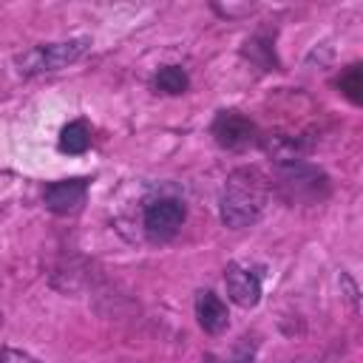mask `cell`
<instances>
[{
  "instance_id": "obj_1",
  "label": "cell",
  "mask_w": 363,
  "mask_h": 363,
  "mask_svg": "<svg viewBox=\"0 0 363 363\" xmlns=\"http://www.w3.org/2000/svg\"><path fill=\"white\" fill-rule=\"evenodd\" d=\"M267 179L258 170H233L221 190V221L233 230L252 224L267 204Z\"/></svg>"
},
{
  "instance_id": "obj_10",
  "label": "cell",
  "mask_w": 363,
  "mask_h": 363,
  "mask_svg": "<svg viewBox=\"0 0 363 363\" xmlns=\"http://www.w3.org/2000/svg\"><path fill=\"white\" fill-rule=\"evenodd\" d=\"M187 85H190V79H187L184 68H179V65H164L156 74V88L164 94H184Z\"/></svg>"
},
{
  "instance_id": "obj_3",
  "label": "cell",
  "mask_w": 363,
  "mask_h": 363,
  "mask_svg": "<svg viewBox=\"0 0 363 363\" xmlns=\"http://www.w3.org/2000/svg\"><path fill=\"white\" fill-rule=\"evenodd\" d=\"M278 187H281L284 199H289V201H315V199L326 196L329 179H326V173H320L312 164L286 162L278 170Z\"/></svg>"
},
{
  "instance_id": "obj_9",
  "label": "cell",
  "mask_w": 363,
  "mask_h": 363,
  "mask_svg": "<svg viewBox=\"0 0 363 363\" xmlns=\"http://www.w3.org/2000/svg\"><path fill=\"white\" fill-rule=\"evenodd\" d=\"M88 145H91V130L85 122H68L62 128V133H60V150L62 153L77 156V153H85Z\"/></svg>"
},
{
  "instance_id": "obj_12",
  "label": "cell",
  "mask_w": 363,
  "mask_h": 363,
  "mask_svg": "<svg viewBox=\"0 0 363 363\" xmlns=\"http://www.w3.org/2000/svg\"><path fill=\"white\" fill-rule=\"evenodd\" d=\"M0 363H40V360H34L31 354H23L17 349H3L0 352Z\"/></svg>"
},
{
  "instance_id": "obj_5",
  "label": "cell",
  "mask_w": 363,
  "mask_h": 363,
  "mask_svg": "<svg viewBox=\"0 0 363 363\" xmlns=\"http://www.w3.org/2000/svg\"><path fill=\"white\" fill-rule=\"evenodd\" d=\"M224 286H227V295L233 303L250 309L261 301V278L250 269V267H241V264H230L224 269Z\"/></svg>"
},
{
  "instance_id": "obj_2",
  "label": "cell",
  "mask_w": 363,
  "mask_h": 363,
  "mask_svg": "<svg viewBox=\"0 0 363 363\" xmlns=\"http://www.w3.org/2000/svg\"><path fill=\"white\" fill-rule=\"evenodd\" d=\"M88 48H91L88 37H74V40H62V43H43V45L23 51L14 62H17L20 74L31 77V74H45V71H60V68L77 62Z\"/></svg>"
},
{
  "instance_id": "obj_8",
  "label": "cell",
  "mask_w": 363,
  "mask_h": 363,
  "mask_svg": "<svg viewBox=\"0 0 363 363\" xmlns=\"http://www.w3.org/2000/svg\"><path fill=\"white\" fill-rule=\"evenodd\" d=\"M196 318H199V326L210 335H218L227 329V306L221 303V298L210 289H201L196 295Z\"/></svg>"
},
{
  "instance_id": "obj_13",
  "label": "cell",
  "mask_w": 363,
  "mask_h": 363,
  "mask_svg": "<svg viewBox=\"0 0 363 363\" xmlns=\"http://www.w3.org/2000/svg\"><path fill=\"white\" fill-rule=\"evenodd\" d=\"M250 360H252V349H247V343H241L227 363H250Z\"/></svg>"
},
{
  "instance_id": "obj_6",
  "label": "cell",
  "mask_w": 363,
  "mask_h": 363,
  "mask_svg": "<svg viewBox=\"0 0 363 363\" xmlns=\"http://www.w3.org/2000/svg\"><path fill=\"white\" fill-rule=\"evenodd\" d=\"M213 136L221 147L235 150V147H244L255 139V125L235 111H221L213 122Z\"/></svg>"
},
{
  "instance_id": "obj_7",
  "label": "cell",
  "mask_w": 363,
  "mask_h": 363,
  "mask_svg": "<svg viewBox=\"0 0 363 363\" xmlns=\"http://www.w3.org/2000/svg\"><path fill=\"white\" fill-rule=\"evenodd\" d=\"M85 193H88L85 179H62V182H54V184L45 187V207L51 213H60V216L77 213L85 204Z\"/></svg>"
},
{
  "instance_id": "obj_11",
  "label": "cell",
  "mask_w": 363,
  "mask_h": 363,
  "mask_svg": "<svg viewBox=\"0 0 363 363\" xmlns=\"http://www.w3.org/2000/svg\"><path fill=\"white\" fill-rule=\"evenodd\" d=\"M337 88H340V94L346 96V99H352L354 105L363 99V71H360V65H349L340 77H337Z\"/></svg>"
},
{
  "instance_id": "obj_4",
  "label": "cell",
  "mask_w": 363,
  "mask_h": 363,
  "mask_svg": "<svg viewBox=\"0 0 363 363\" xmlns=\"http://www.w3.org/2000/svg\"><path fill=\"white\" fill-rule=\"evenodd\" d=\"M182 221H184V207L176 199H156L145 207V233L153 241H164L176 235Z\"/></svg>"
}]
</instances>
